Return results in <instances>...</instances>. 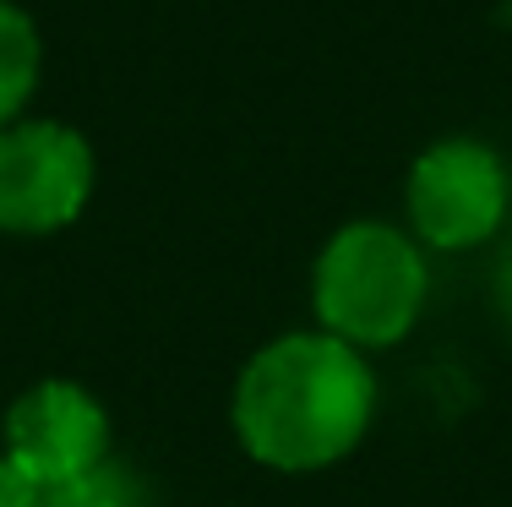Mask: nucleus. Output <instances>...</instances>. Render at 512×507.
I'll return each instance as SVG.
<instances>
[{
  "instance_id": "0eeeda50",
  "label": "nucleus",
  "mask_w": 512,
  "mask_h": 507,
  "mask_svg": "<svg viewBox=\"0 0 512 507\" xmlns=\"http://www.w3.org/2000/svg\"><path fill=\"white\" fill-rule=\"evenodd\" d=\"M44 507H153V502H148V486H142L120 458H104L99 469L55 486L50 497H44Z\"/></svg>"
},
{
  "instance_id": "39448f33",
  "label": "nucleus",
  "mask_w": 512,
  "mask_h": 507,
  "mask_svg": "<svg viewBox=\"0 0 512 507\" xmlns=\"http://www.w3.org/2000/svg\"><path fill=\"white\" fill-rule=\"evenodd\" d=\"M6 453L55 491L109 458V415L82 382H33L6 409Z\"/></svg>"
},
{
  "instance_id": "6e6552de",
  "label": "nucleus",
  "mask_w": 512,
  "mask_h": 507,
  "mask_svg": "<svg viewBox=\"0 0 512 507\" xmlns=\"http://www.w3.org/2000/svg\"><path fill=\"white\" fill-rule=\"evenodd\" d=\"M44 497H50V486L28 475L11 453H0V507H44Z\"/></svg>"
},
{
  "instance_id": "423d86ee",
  "label": "nucleus",
  "mask_w": 512,
  "mask_h": 507,
  "mask_svg": "<svg viewBox=\"0 0 512 507\" xmlns=\"http://www.w3.org/2000/svg\"><path fill=\"white\" fill-rule=\"evenodd\" d=\"M44 77V33L22 6L0 0V131L28 115Z\"/></svg>"
},
{
  "instance_id": "7ed1b4c3",
  "label": "nucleus",
  "mask_w": 512,
  "mask_h": 507,
  "mask_svg": "<svg viewBox=\"0 0 512 507\" xmlns=\"http://www.w3.org/2000/svg\"><path fill=\"white\" fill-rule=\"evenodd\" d=\"M409 235L425 251H474L502 235L512 208V175L480 137H442L409 164L404 180Z\"/></svg>"
},
{
  "instance_id": "f257e3e1",
  "label": "nucleus",
  "mask_w": 512,
  "mask_h": 507,
  "mask_svg": "<svg viewBox=\"0 0 512 507\" xmlns=\"http://www.w3.org/2000/svg\"><path fill=\"white\" fill-rule=\"evenodd\" d=\"M229 420L262 469L316 475L365 442L376 420V371L365 349L322 328L278 333L240 366Z\"/></svg>"
},
{
  "instance_id": "f03ea898",
  "label": "nucleus",
  "mask_w": 512,
  "mask_h": 507,
  "mask_svg": "<svg viewBox=\"0 0 512 507\" xmlns=\"http://www.w3.org/2000/svg\"><path fill=\"white\" fill-rule=\"evenodd\" d=\"M431 306V262L409 229L355 219L327 235L311 268L316 328L355 349H393Z\"/></svg>"
},
{
  "instance_id": "20e7f679",
  "label": "nucleus",
  "mask_w": 512,
  "mask_h": 507,
  "mask_svg": "<svg viewBox=\"0 0 512 507\" xmlns=\"http://www.w3.org/2000/svg\"><path fill=\"white\" fill-rule=\"evenodd\" d=\"M93 142L66 120L22 115L0 131V235H60L93 197Z\"/></svg>"
}]
</instances>
